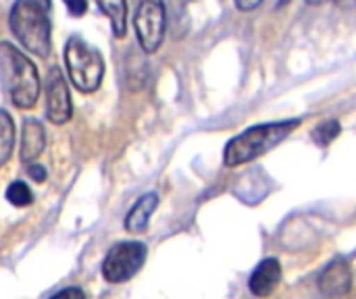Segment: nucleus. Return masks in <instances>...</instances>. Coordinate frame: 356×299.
Masks as SVG:
<instances>
[{
  "label": "nucleus",
  "mask_w": 356,
  "mask_h": 299,
  "mask_svg": "<svg viewBox=\"0 0 356 299\" xmlns=\"http://www.w3.org/2000/svg\"><path fill=\"white\" fill-rule=\"evenodd\" d=\"M0 73L13 106L27 110L35 106L42 83L35 65L13 44H0Z\"/></svg>",
  "instance_id": "1"
},
{
  "label": "nucleus",
  "mask_w": 356,
  "mask_h": 299,
  "mask_svg": "<svg viewBox=\"0 0 356 299\" xmlns=\"http://www.w3.org/2000/svg\"><path fill=\"white\" fill-rule=\"evenodd\" d=\"M300 119L294 121H277V123H265L246 129L244 133L236 135L223 152L225 166H240L246 162L257 160L259 156L267 154L275 146H280L294 129H298Z\"/></svg>",
  "instance_id": "2"
},
{
  "label": "nucleus",
  "mask_w": 356,
  "mask_h": 299,
  "mask_svg": "<svg viewBox=\"0 0 356 299\" xmlns=\"http://www.w3.org/2000/svg\"><path fill=\"white\" fill-rule=\"evenodd\" d=\"M8 25L19 44L31 54L46 58L50 54V19L48 8L33 0H17L8 15Z\"/></svg>",
  "instance_id": "3"
},
{
  "label": "nucleus",
  "mask_w": 356,
  "mask_h": 299,
  "mask_svg": "<svg viewBox=\"0 0 356 299\" xmlns=\"http://www.w3.org/2000/svg\"><path fill=\"white\" fill-rule=\"evenodd\" d=\"M65 65L71 83L83 92L92 94L100 87L104 77V60L100 52L88 44L81 35H71L65 44Z\"/></svg>",
  "instance_id": "4"
},
{
  "label": "nucleus",
  "mask_w": 356,
  "mask_h": 299,
  "mask_svg": "<svg viewBox=\"0 0 356 299\" xmlns=\"http://www.w3.org/2000/svg\"><path fill=\"white\" fill-rule=\"evenodd\" d=\"M134 27L142 50L148 54L156 52L165 40V27H167L163 0H138Z\"/></svg>",
  "instance_id": "5"
},
{
  "label": "nucleus",
  "mask_w": 356,
  "mask_h": 299,
  "mask_svg": "<svg viewBox=\"0 0 356 299\" xmlns=\"http://www.w3.org/2000/svg\"><path fill=\"white\" fill-rule=\"evenodd\" d=\"M144 260H146L144 244H138V241L117 244L115 248H111V252L106 254L102 262V277L115 285L125 283L134 275H138V271L144 266Z\"/></svg>",
  "instance_id": "6"
},
{
  "label": "nucleus",
  "mask_w": 356,
  "mask_h": 299,
  "mask_svg": "<svg viewBox=\"0 0 356 299\" xmlns=\"http://www.w3.org/2000/svg\"><path fill=\"white\" fill-rule=\"evenodd\" d=\"M73 114L71 94L58 67H50L46 75V119L54 125H65Z\"/></svg>",
  "instance_id": "7"
},
{
  "label": "nucleus",
  "mask_w": 356,
  "mask_h": 299,
  "mask_svg": "<svg viewBox=\"0 0 356 299\" xmlns=\"http://www.w3.org/2000/svg\"><path fill=\"white\" fill-rule=\"evenodd\" d=\"M353 287V271L348 266V262H334L330 264L323 275L319 277V289L325 298L338 299L344 298Z\"/></svg>",
  "instance_id": "8"
},
{
  "label": "nucleus",
  "mask_w": 356,
  "mask_h": 299,
  "mask_svg": "<svg viewBox=\"0 0 356 299\" xmlns=\"http://www.w3.org/2000/svg\"><path fill=\"white\" fill-rule=\"evenodd\" d=\"M46 148V129L38 119H25L21 129V148L19 156L25 164H31L42 156Z\"/></svg>",
  "instance_id": "9"
},
{
  "label": "nucleus",
  "mask_w": 356,
  "mask_h": 299,
  "mask_svg": "<svg viewBox=\"0 0 356 299\" xmlns=\"http://www.w3.org/2000/svg\"><path fill=\"white\" fill-rule=\"evenodd\" d=\"M280 281H282V266H280V262L275 258H267L252 273L248 287H250V291L257 298H269L277 289Z\"/></svg>",
  "instance_id": "10"
},
{
  "label": "nucleus",
  "mask_w": 356,
  "mask_h": 299,
  "mask_svg": "<svg viewBox=\"0 0 356 299\" xmlns=\"http://www.w3.org/2000/svg\"><path fill=\"white\" fill-rule=\"evenodd\" d=\"M156 206H159V196L156 194H144L134 204L129 214L125 216V229L129 233H144L148 223H150L152 212L156 210Z\"/></svg>",
  "instance_id": "11"
},
{
  "label": "nucleus",
  "mask_w": 356,
  "mask_h": 299,
  "mask_svg": "<svg viewBox=\"0 0 356 299\" xmlns=\"http://www.w3.org/2000/svg\"><path fill=\"white\" fill-rule=\"evenodd\" d=\"M96 4L108 17L113 33L123 37L127 31V0H96Z\"/></svg>",
  "instance_id": "12"
},
{
  "label": "nucleus",
  "mask_w": 356,
  "mask_h": 299,
  "mask_svg": "<svg viewBox=\"0 0 356 299\" xmlns=\"http://www.w3.org/2000/svg\"><path fill=\"white\" fill-rule=\"evenodd\" d=\"M15 146V123L6 110H0V166L6 164V160L13 154Z\"/></svg>",
  "instance_id": "13"
},
{
  "label": "nucleus",
  "mask_w": 356,
  "mask_h": 299,
  "mask_svg": "<svg viewBox=\"0 0 356 299\" xmlns=\"http://www.w3.org/2000/svg\"><path fill=\"white\" fill-rule=\"evenodd\" d=\"M342 133V127H340V123L336 121V119H330V121H323V123H319L315 129H313V139H315V144L317 146H321V148H327L338 135Z\"/></svg>",
  "instance_id": "14"
},
{
  "label": "nucleus",
  "mask_w": 356,
  "mask_h": 299,
  "mask_svg": "<svg viewBox=\"0 0 356 299\" xmlns=\"http://www.w3.org/2000/svg\"><path fill=\"white\" fill-rule=\"evenodd\" d=\"M6 200L10 206H17V208H25L33 202V196H31V189L27 187V183L23 181H13L8 187H6Z\"/></svg>",
  "instance_id": "15"
},
{
  "label": "nucleus",
  "mask_w": 356,
  "mask_h": 299,
  "mask_svg": "<svg viewBox=\"0 0 356 299\" xmlns=\"http://www.w3.org/2000/svg\"><path fill=\"white\" fill-rule=\"evenodd\" d=\"M63 2H65V6L69 8V12L73 17H81L86 12V8H88V2L86 0H63Z\"/></svg>",
  "instance_id": "16"
},
{
  "label": "nucleus",
  "mask_w": 356,
  "mask_h": 299,
  "mask_svg": "<svg viewBox=\"0 0 356 299\" xmlns=\"http://www.w3.org/2000/svg\"><path fill=\"white\" fill-rule=\"evenodd\" d=\"M50 299H86V296H83V291H81V289H77V287H69V289L58 291L56 296H52Z\"/></svg>",
  "instance_id": "17"
},
{
  "label": "nucleus",
  "mask_w": 356,
  "mask_h": 299,
  "mask_svg": "<svg viewBox=\"0 0 356 299\" xmlns=\"http://www.w3.org/2000/svg\"><path fill=\"white\" fill-rule=\"evenodd\" d=\"M27 173H29V177L33 179V181H38V183H44L46 181V171H44V166H40V164H29V169H27Z\"/></svg>",
  "instance_id": "18"
},
{
  "label": "nucleus",
  "mask_w": 356,
  "mask_h": 299,
  "mask_svg": "<svg viewBox=\"0 0 356 299\" xmlns=\"http://www.w3.org/2000/svg\"><path fill=\"white\" fill-rule=\"evenodd\" d=\"M33 2H38V4H42L44 8H50V0H33Z\"/></svg>",
  "instance_id": "19"
},
{
  "label": "nucleus",
  "mask_w": 356,
  "mask_h": 299,
  "mask_svg": "<svg viewBox=\"0 0 356 299\" xmlns=\"http://www.w3.org/2000/svg\"><path fill=\"white\" fill-rule=\"evenodd\" d=\"M311 4H321V2H325V0H309ZM336 2H348V0H336Z\"/></svg>",
  "instance_id": "20"
},
{
  "label": "nucleus",
  "mask_w": 356,
  "mask_h": 299,
  "mask_svg": "<svg viewBox=\"0 0 356 299\" xmlns=\"http://www.w3.org/2000/svg\"><path fill=\"white\" fill-rule=\"evenodd\" d=\"M290 0H280V6H284V4H288Z\"/></svg>",
  "instance_id": "21"
}]
</instances>
